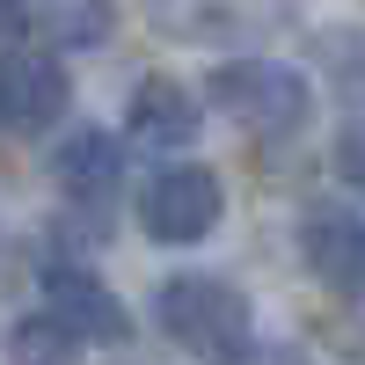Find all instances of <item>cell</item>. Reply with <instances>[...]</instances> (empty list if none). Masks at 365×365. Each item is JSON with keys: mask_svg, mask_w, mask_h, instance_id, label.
Returning a JSON list of instances; mask_svg holds the SVG:
<instances>
[{"mask_svg": "<svg viewBox=\"0 0 365 365\" xmlns=\"http://www.w3.org/2000/svg\"><path fill=\"white\" fill-rule=\"evenodd\" d=\"M220 212H227V190H220V175L197 168V161L161 168V175L139 190V227L154 234V241H168V249L205 241L212 227H220Z\"/></svg>", "mask_w": 365, "mask_h": 365, "instance_id": "obj_3", "label": "cell"}, {"mask_svg": "<svg viewBox=\"0 0 365 365\" xmlns=\"http://www.w3.org/2000/svg\"><path fill=\"white\" fill-rule=\"evenodd\" d=\"M154 322L190 351L197 365H256V322H249V299L220 278H168L154 292Z\"/></svg>", "mask_w": 365, "mask_h": 365, "instance_id": "obj_1", "label": "cell"}, {"mask_svg": "<svg viewBox=\"0 0 365 365\" xmlns=\"http://www.w3.org/2000/svg\"><path fill=\"white\" fill-rule=\"evenodd\" d=\"M37 285H44V314H51L58 329H73L81 344H125V336H132L125 299H117L88 263H44Z\"/></svg>", "mask_w": 365, "mask_h": 365, "instance_id": "obj_5", "label": "cell"}, {"mask_svg": "<svg viewBox=\"0 0 365 365\" xmlns=\"http://www.w3.org/2000/svg\"><path fill=\"white\" fill-rule=\"evenodd\" d=\"M205 103L256 139H292L314 117V88L299 66H278V58H220L205 73Z\"/></svg>", "mask_w": 365, "mask_h": 365, "instance_id": "obj_2", "label": "cell"}, {"mask_svg": "<svg viewBox=\"0 0 365 365\" xmlns=\"http://www.w3.org/2000/svg\"><path fill=\"white\" fill-rule=\"evenodd\" d=\"M329 161H336V182H344V190L365 197V125H344L336 146H329Z\"/></svg>", "mask_w": 365, "mask_h": 365, "instance_id": "obj_12", "label": "cell"}, {"mask_svg": "<svg viewBox=\"0 0 365 365\" xmlns=\"http://www.w3.org/2000/svg\"><path fill=\"white\" fill-rule=\"evenodd\" d=\"M44 22L66 44H103L110 37V0H44Z\"/></svg>", "mask_w": 365, "mask_h": 365, "instance_id": "obj_11", "label": "cell"}, {"mask_svg": "<svg viewBox=\"0 0 365 365\" xmlns=\"http://www.w3.org/2000/svg\"><path fill=\"white\" fill-rule=\"evenodd\" d=\"M66 103H73V81H66V66L51 51H29V44L0 51V125L8 132L37 139V132H51L66 117Z\"/></svg>", "mask_w": 365, "mask_h": 365, "instance_id": "obj_4", "label": "cell"}, {"mask_svg": "<svg viewBox=\"0 0 365 365\" xmlns=\"http://www.w3.org/2000/svg\"><path fill=\"white\" fill-rule=\"evenodd\" d=\"M8 365H81V336L58 329L51 314H29L8 329Z\"/></svg>", "mask_w": 365, "mask_h": 365, "instance_id": "obj_10", "label": "cell"}, {"mask_svg": "<svg viewBox=\"0 0 365 365\" xmlns=\"http://www.w3.org/2000/svg\"><path fill=\"white\" fill-rule=\"evenodd\" d=\"M139 15L168 44H241L270 29V0H139Z\"/></svg>", "mask_w": 365, "mask_h": 365, "instance_id": "obj_7", "label": "cell"}, {"mask_svg": "<svg viewBox=\"0 0 365 365\" xmlns=\"http://www.w3.org/2000/svg\"><path fill=\"white\" fill-rule=\"evenodd\" d=\"M299 256H307V270L336 299H365V212L314 205L307 220H299Z\"/></svg>", "mask_w": 365, "mask_h": 365, "instance_id": "obj_6", "label": "cell"}, {"mask_svg": "<svg viewBox=\"0 0 365 365\" xmlns=\"http://www.w3.org/2000/svg\"><path fill=\"white\" fill-rule=\"evenodd\" d=\"M197 125H205V103H197L182 81H168V73L139 81V96H132V110H125V139L154 146V154H175V146H190V139H197Z\"/></svg>", "mask_w": 365, "mask_h": 365, "instance_id": "obj_9", "label": "cell"}, {"mask_svg": "<svg viewBox=\"0 0 365 365\" xmlns=\"http://www.w3.org/2000/svg\"><path fill=\"white\" fill-rule=\"evenodd\" d=\"M22 29H29V8L22 0H0V44H22Z\"/></svg>", "mask_w": 365, "mask_h": 365, "instance_id": "obj_13", "label": "cell"}, {"mask_svg": "<svg viewBox=\"0 0 365 365\" xmlns=\"http://www.w3.org/2000/svg\"><path fill=\"white\" fill-rule=\"evenodd\" d=\"M51 175H58V190H66L81 212H110L117 182H125V146H117L110 132L88 125V132H73V139H58Z\"/></svg>", "mask_w": 365, "mask_h": 365, "instance_id": "obj_8", "label": "cell"}]
</instances>
